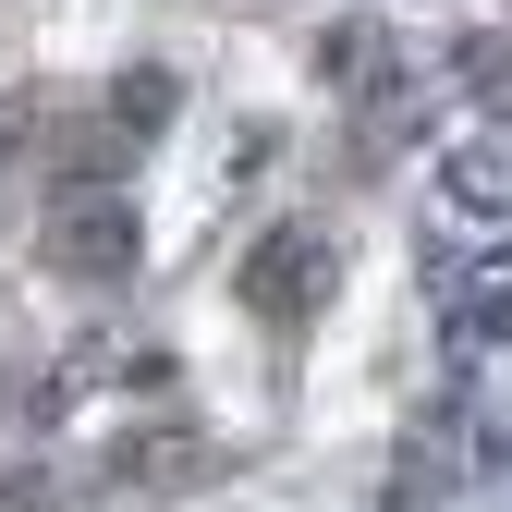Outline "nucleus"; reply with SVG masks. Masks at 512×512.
Instances as JSON below:
<instances>
[{"label": "nucleus", "mask_w": 512, "mask_h": 512, "mask_svg": "<svg viewBox=\"0 0 512 512\" xmlns=\"http://www.w3.org/2000/svg\"><path fill=\"white\" fill-rule=\"evenodd\" d=\"M439 342H452V366H512V244H488L476 269L439 281Z\"/></svg>", "instance_id": "1"}, {"label": "nucleus", "mask_w": 512, "mask_h": 512, "mask_svg": "<svg viewBox=\"0 0 512 512\" xmlns=\"http://www.w3.org/2000/svg\"><path fill=\"white\" fill-rule=\"evenodd\" d=\"M13 147H25V110H0V171H13Z\"/></svg>", "instance_id": "5"}, {"label": "nucleus", "mask_w": 512, "mask_h": 512, "mask_svg": "<svg viewBox=\"0 0 512 512\" xmlns=\"http://www.w3.org/2000/svg\"><path fill=\"white\" fill-rule=\"evenodd\" d=\"M49 269H74V281H98V293L135 269V220H122V196H86V183H74L61 220H49Z\"/></svg>", "instance_id": "2"}, {"label": "nucleus", "mask_w": 512, "mask_h": 512, "mask_svg": "<svg viewBox=\"0 0 512 512\" xmlns=\"http://www.w3.org/2000/svg\"><path fill=\"white\" fill-rule=\"evenodd\" d=\"M452 208L512 220V147H464V159H452Z\"/></svg>", "instance_id": "4"}, {"label": "nucleus", "mask_w": 512, "mask_h": 512, "mask_svg": "<svg viewBox=\"0 0 512 512\" xmlns=\"http://www.w3.org/2000/svg\"><path fill=\"white\" fill-rule=\"evenodd\" d=\"M317 293H330V232H281L269 256H256V317H281V305H317Z\"/></svg>", "instance_id": "3"}]
</instances>
